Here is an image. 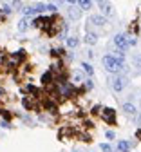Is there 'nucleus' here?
Masks as SVG:
<instances>
[{"mask_svg":"<svg viewBox=\"0 0 141 152\" xmlns=\"http://www.w3.org/2000/svg\"><path fill=\"white\" fill-rule=\"evenodd\" d=\"M102 64H103V69H105L107 72H112V74H119L121 71H125V69H127V65H123V62L116 60L112 54H107V56H103Z\"/></svg>","mask_w":141,"mask_h":152,"instance_id":"nucleus-1","label":"nucleus"},{"mask_svg":"<svg viewBox=\"0 0 141 152\" xmlns=\"http://www.w3.org/2000/svg\"><path fill=\"white\" fill-rule=\"evenodd\" d=\"M102 118H103V121H105L107 125H116V123H118V121H116V110H114L112 107L102 109Z\"/></svg>","mask_w":141,"mask_h":152,"instance_id":"nucleus-2","label":"nucleus"},{"mask_svg":"<svg viewBox=\"0 0 141 152\" xmlns=\"http://www.w3.org/2000/svg\"><path fill=\"white\" fill-rule=\"evenodd\" d=\"M127 85H129V80H127V76H123V74H118L116 78L112 80V89L116 92H121Z\"/></svg>","mask_w":141,"mask_h":152,"instance_id":"nucleus-3","label":"nucleus"},{"mask_svg":"<svg viewBox=\"0 0 141 152\" xmlns=\"http://www.w3.org/2000/svg\"><path fill=\"white\" fill-rule=\"evenodd\" d=\"M42 109L47 110L49 114H58V103H56L54 100H51L49 96L42 100Z\"/></svg>","mask_w":141,"mask_h":152,"instance_id":"nucleus-4","label":"nucleus"},{"mask_svg":"<svg viewBox=\"0 0 141 152\" xmlns=\"http://www.w3.org/2000/svg\"><path fill=\"white\" fill-rule=\"evenodd\" d=\"M98 4H99V9L103 11L105 16H114V15H116V11H114V7H112L110 2H107V0H102V2H98Z\"/></svg>","mask_w":141,"mask_h":152,"instance_id":"nucleus-5","label":"nucleus"},{"mask_svg":"<svg viewBox=\"0 0 141 152\" xmlns=\"http://www.w3.org/2000/svg\"><path fill=\"white\" fill-rule=\"evenodd\" d=\"M114 44L119 51H127L129 45H127V40H125V34H116L114 36Z\"/></svg>","mask_w":141,"mask_h":152,"instance_id":"nucleus-6","label":"nucleus"},{"mask_svg":"<svg viewBox=\"0 0 141 152\" xmlns=\"http://www.w3.org/2000/svg\"><path fill=\"white\" fill-rule=\"evenodd\" d=\"M89 24H94V26H98V27H103V26L107 24V18L102 16V15H91Z\"/></svg>","mask_w":141,"mask_h":152,"instance_id":"nucleus-7","label":"nucleus"},{"mask_svg":"<svg viewBox=\"0 0 141 152\" xmlns=\"http://www.w3.org/2000/svg\"><path fill=\"white\" fill-rule=\"evenodd\" d=\"M40 82H42V85H44V87L53 85V83H54V72H53V71L44 72V74H42V80H40Z\"/></svg>","mask_w":141,"mask_h":152,"instance_id":"nucleus-8","label":"nucleus"},{"mask_svg":"<svg viewBox=\"0 0 141 152\" xmlns=\"http://www.w3.org/2000/svg\"><path fill=\"white\" fill-rule=\"evenodd\" d=\"M22 105H24L26 110H34V109H38L33 96H24V98H22Z\"/></svg>","mask_w":141,"mask_h":152,"instance_id":"nucleus-9","label":"nucleus"},{"mask_svg":"<svg viewBox=\"0 0 141 152\" xmlns=\"http://www.w3.org/2000/svg\"><path fill=\"white\" fill-rule=\"evenodd\" d=\"M121 109H123V112L125 114H129V116H132V114H136L137 110H136V105L134 103H130V102H125L123 105H121Z\"/></svg>","mask_w":141,"mask_h":152,"instance_id":"nucleus-10","label":"nucleus"},{"mask_svg":"<svg viewBox=\"0 0 141 152\" xmlns=\"http://www.w3.org/2000/svg\"><path fill=\"white\" fill-rule=\"evenodd\" d=\"M85 80H83V74H82V71H74L72 72V80H71V83H74V85H80V83H83Z\"/></svg>","mask_w":141,"mask_h":152,"instance_id":"nucleus-11","label":"nucleus"},{"mask_svg":"<svg viewBox=\"0 0 141 152\" xmlns=\"http://www.w3.org/2000/svg\"><path fill=\"white\" fill-rule=\"evenodd\" d=\"M26 56H27V53H26V49H18L16 53H13V58L18 62V64H22L24 60H26Z\"/></svg>","mask_w":141,"mask_h":152,"instance_id":"nucleus-12","label":"nucleus"},{"mask_svg":"<svg viewBox=\"0 0 141 152\" xmlns=\"http://www.w3.org/2000/svg\"><path fill=\"white\" fill-rule=\"evenodd\" d=\"M85 44H89V45H94L96 42H98V34L96 33H91V31H87V34H85Z\"/></svg>","mask_w":141,"mask_h":152,"instance_id":"nucleus-13","label":"nucleus"},{"mask_svg":"<svg viewBox=\"0 0 141 152\" xmlns=\"http://www.w3.org/2000/svg\"><path fill=\"white\" fill-rule=\"evenodd\" d=\"M130 147H132V143H130V141L121 140V141L118 143V152H130Z\"/></svg>","mask_w":141,"mask_h":152,"instance_id":"nucleus-14","label":"nucleus"},{"mask_svg":"<svg viewBox=\"0 0 141 152\" xmlns=\"http://www.w3.org/2000/svg\"><path fill=\"white\" fill-rule=\"evenodd\" d=\"M125 40H127V45H129V49H130V47H136V44H137V38H136V34H130V33H127V34H125Z\"/></svg>","mask_w":141,"mask_h":152,"instance_id":"nucleus-15","label":"nucleus"},{"mask_svg":"<svg viewBox=\"0 0 141 152\" xmlns=\"http://www.w3.org/2000/svg\"><path fill=\"white\" fill-rule=\"evenodd\" d=\"M69 16L72 18V20H78L80 16H82V9H78V7H69Z\"/></svg>","mask_w":141,"mask_h":152,"instance_id":"nucleus-16","label":"nucleus"},{"mask_svg":"<svg viewBox=\"0 0 141 152\" xmlns=\"http://www.w3.org/2000/svg\"><path fill=\"white\" fill-rule=\"evenodd\" d=\"M65 40H67V47H71V49H76V47H78V44H80L78 36H67Z\"/></svg>","mask_w":141,"mask_h":152,"instance_id":"nucleus-17","label":"nucleus"},{"mask_svg":"<svg viewBox=\"0 0 141 152\" xmlns=\"http://www.w3.org/2000/svg\"><path fill=\"white\" fill-rule=\"evenodd\" d=\"M27 29H29V20H27V18H22V20L18 22V31L20 33H26Z\"/></svg>","mask_w":141,"mask_h":152,"instance_id":"nucleus-18","label":"nucleus"},{"mask_svg":"<svg viewBox=\"0 0 141 152\" xmlns=\"http://www.w3.org/2000/svg\"><path fill=\"white\" fill-rule=\"evenodd\" d=\"M78 4H80V9L82 11H87L92 7V0H78Z\"/></svg>","mask_w":141,"mask_h":152,"instance_id":"nucleus-19","label":"nucleus"},{"mask_svg":"<svg viewBox=\"0 0 141 152\" xmlns=\"http://www.w3.org/2000/svg\"><path fill=\"white\" fill-rule=\"evenodd\" d=\"M33 9H34V15H36V13H44V11H47V4L36 2V4H33Z\"/></svg>","mask_w":141,"mask_h":152,"instance_id":"nucleus-20","label":"nucleus"},{"mask_svg":"<svg viewBox=\"0 0 141 152\" xmlns=\"http://www.w3.org/2000/svg\"><path fill=\"white\" fill-rule=\"evenodd\" d=\"M82 71H83L85 74H89V76H92V74H94V67H92L91 64H87V62H83V64H82Z\"/></svg>","mask_w":141,"mask_h":152,"instance_id":"nucleus-21","label":"nucleus"},{"mask_svg":"<svg viewBox=\"0 0 141 152\" xmlns=\"http://www.w3.org/2000/svg\"><path fill=\"white\" fill-rule=\"evenodd\" d=\"M64 54H65L64 49H51V56H53V58H62Z\"/></svg>","mask_w":141,"mask_h":152,"instance_id":"nucleus-22","label":"nucleus"},{"mask_svg":"<svg viewBox=\"0 0 141 152\" xmlns=\"http://www.w3.org/2000/svg\"><path fill=\"white\" fill-rule=\"evenodd\" d=\"M76 136H78L80 140H82V141H85V143H91V141H92V140H91V136L87 134V132H78Z\"/></svg>","mask_w":141,"mask_h":152,"instance_id":"nucleus-23","label":"nucleus"},{"mask_svg":"<svg viewBox=\"0 0 141 152\" xmlns=\"http://www.w3.org/2000/svg\"><path fill=\"white\" fill-rule=\"evenodd\" d=\"M112 56H114L116 60L123 62V60H125V51H119V49H118V51H114V54H112Z\"/></svg>","mask_w":141,"mask_h":152,"instance_id":"nucleus-24","label":"nucleus"},{"mask_svg":"<svg viewBox=\"0 0 141 152\" xmlns=\"http://www.w3.org/2000/svg\"><path fill=\"white\" fill-rule=\"evenodd\" d=\"M0 114H2V118H4L6 121H11V118H13V114H11L9 110H6V109H0Z\"/></svg>","mask_w":141,"mask_h":152,"instance_id":"nucleus-25","label":"nucleus"},{"mask_svg":"<svg viewBox=\"0 0 141 152\" xmlns=\"http://www.w3.org/2000/svg\"><path fill=\"white\" fill-rule=\"evenodd\" d=\"M83 87H85V91H92V89H94L92 80H85V82H83Z\"/></svg>","mask_w":141,"mask_h":152,"instance_id":"nucleus-26","label":"nucleus"},{"mask_svg":"<svg viewBox=\"0 0 141 152\" xmlns=\"http://www.w3.org/2000/svg\"><path fill=\"white\" fill-rule=\"evenodd\" d=\"M99 148H102L103 152H112V147L109 143H102V145H99Z\"/></svg>","mask_w":141,"mask_h":152,"instance_id":"nucleus-27","label":"nucleus"},{"mask_svg":"<svg viewBox=\"0 0 141 152\" xmlns=\"http://www.w3.org/2000/svg\"><path fill=\"white\" fill-rule=\"evenodd\" d=\"M2 11L9 16V15H11V11H13V7H11V6H4V7H2Z\"/></svg>","mask_w":141,"mask_h":152,"instance_id":"nucleus-28","label":"nucleus"},{"mask_svg":"<svg viewBox=\"0 0 141 152\" xmlns=\"http://www.w3.org/2000/svg\"><path fill=\"white\" fill-rule=\"evenodd\" d=\"M91 112H92V114H99V112H102V107H99V105H94Z\"/></svg>","mask_w":141,"mask_h":152,"instance_id":"nucleus-29","label":"nucleus"},{"mask_svg":"<svg viewBox=\"0 0 141 152\" xmlns=\"http://www.w3.org/2000/svg\"><path fill=\"white\" fill-rule=\"evenodd\" d=\"M0 125H2L4 129H11V121H6V120H2V121H0Z\"/></svg>","mask_w":141,"mask_h":152,"instance_id":"nucleus-30","label":"nucleus"},{"mask_svg":"<svg viewBox=\"0 0 141 152\" xmlns=\"http://www.w3.org/2000/svg\"><path fill=\"white\" fill-rule=\"evenodd\" d=\"M105 136H107L109 140H114V136H116V134H114L112 130H107V132H105Z\"/></svg>","mask_w":141,"mask_h":152,"instance_id":"nucleus-31","label":"nucleus"},{"mask_svg":"<svg viewBox=\"0 0 141 152\" xmlns=\"http://www.w3.org/2000/svg\"><path fill=\"white\" fill-rule=\"evenodd\" d=\"M6 18H7V15H6L2 9H0V22H6Z\"/></svg>","mask_w":141,"mask_h":152,"instance_id":"nucleus-32","label":"nucleus"},{"mask_svg":"<svg viewBox=\"0 0 141 152\" xmlns=\"http://www.w3.org/2000/svg\"><path fill=\"white\" fill-rule=\"evenodd\" d=\"M136 140H139V141H141V129H137V130H136Z\"/></svg>","mask_w":141,"mask_h":152,"instance_id":"nucleus-33","label":"nucleus"},{"mask_svg":"<svg viewBox=\"0 0 141 152\" xmlns=\"http://www.w3.org/2000/svg\"><path fill=\"white\" fill-rule=\"evenodd\" d=\"M136 65L141 69V56H137V58H136Z\"/></svg>","mask_w":141,"mask_h":152,"instance_id":"nucleus-34","label":"nucleus"},{"mask_svg":"<svg viewBox=\"0 0 141 152\" xmlns=\"http://www.w3.org/2000/svg\"><path fill=\"white\" fill-rule=\"evenodd\" d=\"M13 6L15 7H20V0H13Z\"/></svg>","mask_w":141,"mask_h":152,"instance_id":"nucleus-35","label":"nucleus"},{"mask_svg":"<svg viewBox=\"0 0 141 152\" xmlns=\"http://www.w3.org/2000/svg\"><path fill=\"white\" fill-rule=\"evenodd\" d=\"M53 2H54V6H60V4L64 2V0H53Z\"/></svg>","mask_w":141,"mask_h":152,"instance_id":"nucleus-36","label":"nucleus"},{"mask_svg":"<svg viewBox=\"0 0 141 152\" xmlns=\"http://www.w3.org/2000/svg\"><path fill=\"white\" fill-rule=\"evenodd\" d=\"M4 94H6V91H4L2 87H0V96H4Z\"/></svg>","mask_w":141,"mask_h":152,"instance_id":"nucleus-37","label":"nucleus"},{"mask_svg":"<svg viewBox=\"0 0 141 152\" xmlns=\"http://www.w3.org/2000/svg\"><path fill=\"white\" fill-rule=\"evenodd\" d=\"M65 2H69V4H76L78 0H65Z\"/></svg>","mask_w":141,"mask_h":152,"instance_id":"nucleus-38","label":"nucleus"},{"mask_svg":"<svg viewBox=\"0 0 141 152\" xmlns=\"http://www.w3.org/2000/svg\"><path fill=\"white\" fill-rule=\"evenodd\" d=\"M98 2H102V0H98Z\"/></svg>","mask_w":141,"mask_h":152,"instance_id":"nucleus-39","label":"nucleus"},{"mask_svg":"<svg viewBox=\"0 0 141 152\" xmlns=\"http://www.w3.org/2000/svg\"><path fill=\"white\" fill-rule=\"evenodd\" d=\"M74 152H76V150H74Z\"/></svg>","mask_w":141,"mask_h":152,"instance_id":"nucleus-40","label":"nucleus"}]
</instances>
